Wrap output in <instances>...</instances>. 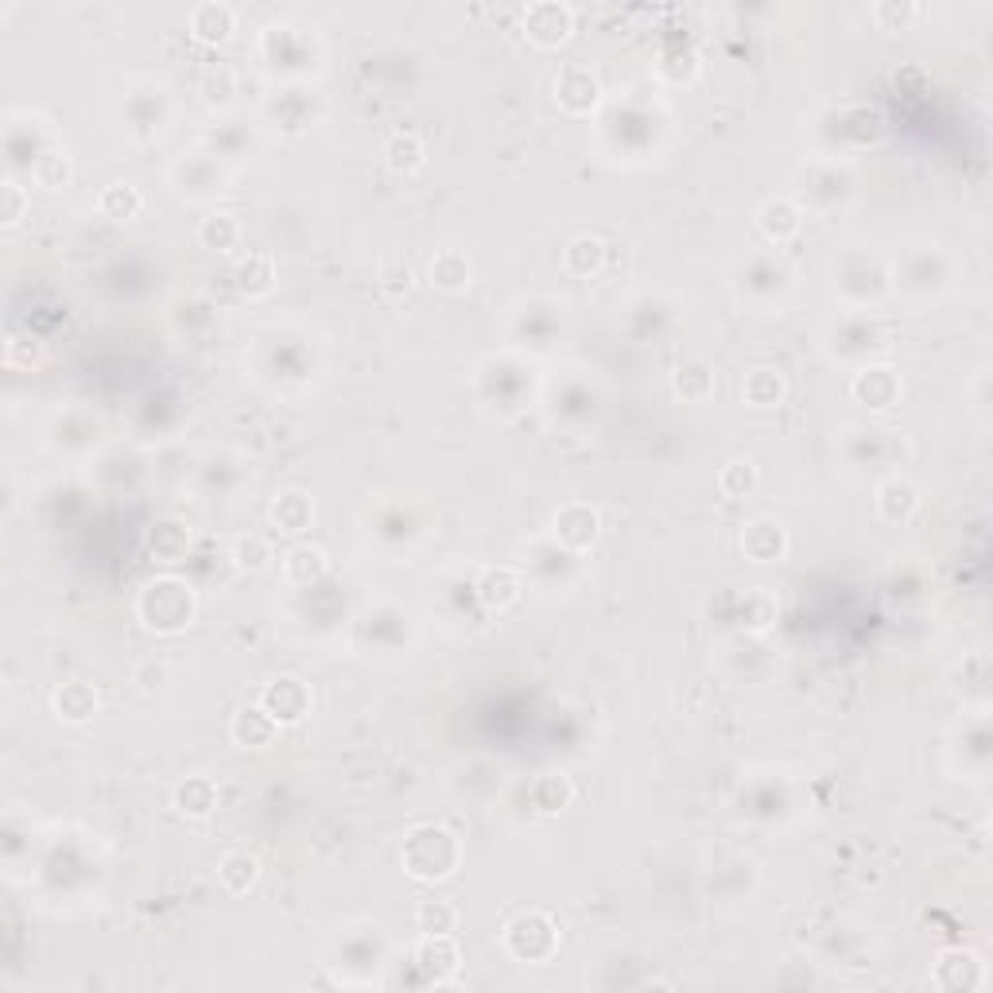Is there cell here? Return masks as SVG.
<instances>
[{"mask_svg": "<svg viewBox=\"0 0 993 993\" xmlns=\"http://www.w3.org/2000/svg\"><path fill=\"white\" fill-rule=\"evenodd\" d=\"M195 590L175 574H159V579L144 582V590L136 594V618L148 632L159 637H175L195 621Z\"/></svg>", "mask_w": 993, "mask_h": 993, "instance_id": "1", "label": "cell"}, {"mask_svg": "<svg viewBox=\"0 0 993 993\" xmlns=\"http://www.w3.org/2000/svg\"><path fill=\"white\" fill-rule=\"evenodd\" d=\"M400 858H404V869L415 881L435 885V881H446L462 866V843L454 830L439 827V823H420V827L407 830Z\"/></svg>", "mask_w": 993, "mask_h": 993, "instance_id": "2", "label": "cell"}, {"mask_svg": "<svg viewBox=\"0 0 993 993\" xmlns=\"http://www.w3.org/2000/svg\"><path fill=\"white\" fill-rule=\"evenodd\" d=\"M504 947L520 963H548L559 947V927L548 912H520L509 927H504Z\"/></svg>", "mask_w": 993, "mask_h": 993, "instance_id": "3", "label": "cell"}, {"mask_svg": "<svg viewBox=\"0 0 993 993\" xmlns=\"http://www.w3.org/2000/svg\"><path fill=\"white\" fill-rule=\"evenodd\" d=\"M551 532H556V540L563 551H571V556H587V551L598 543V535H602V512L587 501H571L556 512Z\"/></svg>", "mask_w": 993, "mask_h": 993, "instance_id": "4", "label": "cell"}, {"mask_svg": "<svg viewBox=\"0 0 993 993\" xmlns=\"http://www.w3.org/2000/svg\"><path fill=\"white\" fill-rule=\"evenodd\" d=\"M574 31V12L559 0H540V4L524 8V36L535 47H559L567 43Z\"/></svg>", "mask_w": 993, "mask_h": 993, "instance_id": "5", "label": "cell"}, {"mask_svg": "<svg viewBox=\"0 0 993 993\" xmlns=\"http://www.w3.org/2000/svg\"><path fill=\"white\" fill-rule=\"evenodd\" d=\"M260 707L276 718L279 726H295L311 715V691L303 679L295 676H276L272 684H264L260 691Z\"/></svg>", "mask_w": 993, "mask_h": 993, "instance_id": "6", "label": "cell"}, {"mask_svg": "<svg viewBox=\"0 0 993 993\" xmlns=\"http://www.w3.org/2000/svg\"><path fill=\"white\" fill-rule=\"evenodd\" d=\"M556 101L567 109V114L582 117L602 101V82H598V75L590 67L571 62V67H563L556 78Z\"/></svg>", "mask_w": 993, "mask_h": 993, "instance_id": "7", "label": "cell"}, {"mask_svg": "<svg viewBox=\"0 0 993 993\" xmlns=\"http://www.w3.org/2000/svg\"><path fill=\"white\" fill-rule=\"evenodd\" d=\"M415 963H420V971L427 974L435 986H443V982H451L454 971L462 966V951L451 935H423L420 947H415Z\"/></svg>", "mask_w": 993, "mask_h": 993, "instance_id": "8", "label": "cell"}, {"mask_svg": "<svg viewBox=\"0 0 993 993\" xmlns=\"http://www.w3.org/2000/svg\"><path fill=\"white\" fill-rule=\"evenodd\" d=\"M901 389H904L901 373L888 370V365L862 370V373H854V381H851V396L869 407H893L896 400H901Z\"/></svg>", "mask_w": 993, "mask_h": 993, "instance_id": "9", "label": "cell"}, {"mask_svg": "<svg viewBox=\"0 0 993 993\" xmlns=\"http://www.w3.org/2000/svg\"><path fill=\"white\" fill-rule=\"evenodd\" d=\"M741 551L745 559H753V563H776V559L788 551V532H784V524H776V520H749V524L741 528Z\"/></svg>", "mask_w": 993, "mask_h": 993, "instance_id": "10", "label": "cell"}, {"mask_svg": "<svg viewBox=\"0 0 993 993\" xmlns=\"http://www.w3.org/2000/svg\"><path fill=\"white\" fill-rule=\"evenodd\" d=\"M229 738L242 745V749H268V745L279 738V722L260 707V702H253V707H242L234 715V722H229Z\"/></svg>", "mask_w": 993, "mask_h": 993, "instance_id": "11", "label": "cell"}, {"mask_svg": "<svg viewBox=\"0 0 993 993\" xmlns=\"http://www.w3.org/2000/svg\"><path fill=\"white\" fill-rule=\"evenodd\" d=\"M986 982L982 958L974 951H943L935 963V986L940 990H979Z\"/></svg>", "mask_w": 993, "mask_h": 993, "instance_id": "12", "label": "cell"}, {"mask_svg": "<svg viewBox=\"0 0 993 993\" xmlns=\"http://www.w3.org/2000/svg\"><path fill=\"white\" fill-rule=\"evenodd\" d=\"M757 229L773 245H788L792 237H799V229H804V210H799L792 198H768V203L757 210Z\"/></svg>", "mask_w": 993, "mask_h": 993, "instance_id": "13", "label": "cell"}, {"mask_svg": "<svg viewBox=\"0 0 993 993\" xmlns=\"http://www.w3.org/2000/svg\"><path fill=\"white\" fill-rule=\"evenodd\" d=\"M520 574L512 567H485L482 579H478V602L490 613H504L520 602Z\"/></svg>", "mask_w": 993, "mask_h": 993, "instance_id": "14", "label": "cell"}, {"mask_svg": "<svg viewBox=\"0 0 993 993\" xmlns=\"http://www.w3.org/2000/svg\"><path fill=\"white\" fill-rule=\"evenodd\" d=\"M916 509H920V490L908 478H885L877 485V517L885 524H908Z\"/></svg>", "mask_w": 993, "mask_h": 993, "instance_id": "15", "label": "cell"}, {"mask_svg": "<svg viewBox=\"0 0 993 993\" xmlns=\"http://www.w3.org/2000/svg\"><path fill=\"white\" fill-rule=\"evenodd\" d=\"M98 691H94L86 679H70V684L55 687L51 695V710L62 718V722H90L94 715H98Z\"/></svg>", "mask_w": 993, "mask_h": 993, "instance_id": "16", "label": "cell"}, {"mask_svg": "<svg viewBox=\"0 0 993 993\" xmlns=\"http://www.w3.org/2000/svg\"><path fill=\"white\" fill-rule=\"evenodd\" d=\"M326 571H331V559L315 543H295L284 556V579L292 587H315V582L326 579Z\"/></svg>", "mask_w": 993, "mask_h": 993, "instance_id": "17", "label": "cell"}, {"mask_svg": "<svg viewBox=\"0 0 993 993\" xmlns=\"http://www.w3.org/2000/svg\"><path fill=\"white\" fill-rule=\"evenodd\" d=\"M268 517H272V524H276L279 532L299 535V532H307V528L315 524V501H311V493H303V490H284L276 501H272Z\"/></svg>", "mask_w": 993, "mask_h": 993, "instance_id": "18", "label": "cell"}, {"mask_svg": "<svg viewBox=\"0 0 993 993\" xmlns=\"http://www.w3.org/2000/svg\"><path fill=\"white\" fill-rule=\"evenodd\" d=\"M431 287H439V292L446 295H459L470 287V276H474V268H470L466 253H459V248H443V253L431 256Z\"/></svg>", "mask_w": 993, "mask_h": 993, "instance_id": "19", "label": "cell"}, {"mask_svg": "<svg viewBox=\"0 0 993 993\" xmlns=\"http://www.w3.org/2000/svg\"><path fill=\"white\" fill-rule=\"evenodd\" d=\"M741 396L749 407H776L784 396H788V381H784V373L773 370V365H757V370L745 373Z\"/></svg>", "mask_w": 993, "mask_h": 993, "instance_id": "20", "label": "cell"}, {"mask_svg": "<svg viewBox=\"0 0 993 993\" xmlns=\"http://www.w3.org/2000/svg\"><path fill=\"white\" fill-rule=\"evenodd\" d=\"M175 807L187 819H206L218 807V788L210 776H187L183 784H175Z\"/></svg>", "mask_w": 993, "mask_h": 993, "instance_id": "21", "label": "cell"}, {"mask_svg": "<svg viewBox=\"0 0 993 993\" xmlns=\"http://www.w3.org/2000/svg\"><path fill=\"white\" fill-rule=\"evenodd\" d=\"M234 23H237V12L229 4H218V0L198 4L195 12H190V31H195L203 43H222V39L234 31Z\"/></svg>", "mask_w": 993, "mask_h": 993, "instance_id": "22", "label": "cell"}, {"mask_svg": "<svg viewBox=\"0 0 993 993\" xmlns=\"http://www.w3.org/2000/svg\"><path fill=\"white\" fill-rule=\"evenodd\" d=\"M602 264H606L602 237L582 234V237H574V242L563 248V268L571 272V276H579V279L598 276V272H602Z\"/></svg>", "mask_w": 993, "mask_h": 993, "instance_id": "23", "label": "cell"}, {"mask_svg": "<svg viewBox=\"0 0 993 993\" xmlns=\"http://www.w3.org/2000/svg\"><path fill=\"white\" fill-rule=\"evenodd\" d=\"M218 881H222V888H226V893L245 896L248 888L260 881V862H256L248 851H229L226 858L218 862Z\"/></svg>", "mask_w": 993, "mask_h": 993, "instance_id": "24", "label": "cell"}, {"mask_svg": "<svg viewBox=\"0 0 993 993\" xmlns=\"http://www.w3.org/2000/svg\"><path fill=\"white\" fill-rule=\"evenodd\" d=\"M384 164L396 175H415L427 164V148L415 132H392L389 144H384Z\"/></svg>", "mask_w": 993, "mask_h": 993, "instance_id": "25", "label": "cell"}, {"mask_svg": "<svg viewBox=\"0 0 993 993\" xmlns=\"http://www.w3.org/2000/svg\"><path fill=\"white\" fill-rule=\"evenodd\" d=\"M571 799H574V784L563 773H548L532 784V807L540 815H548V819L551 815H563L571 807Z\"/></svg>", "mask_w": 993, "mask_h": 993, "instance_id": "26", "label": "cell"}, {"mask_svg": "<svg viewBox=\"0 0 993 993\" xmlns=\"http://www.w3.org/2000/svg\"><path fill=\"white\" fill-rule=\"evenodd\" d=\"M237 287L248 295V299H260L276 287V264H272L268 253H248L242 264H237Z\"/></svg>", "mask_w": 993, "mask_h": 993, "instance_id": "27", "label": "cell"}, {"mask_svg": "<svg viewBox=\"0 0 993 993\" xmlns=\"http://www.w3.org/2000/svg\"><path fill=\"white\" fill-rule=\"evenodd\" d=\"M148 548H151V556H156V563H179L190 548L187 524H179V520H164V524H156Z\"/></svg>", "mask_w": 993, "mask_h": 993, "instance_id": "28", "label": "cell"}, {"mask_svg": "<svg viewBox=\"0 0 993 993\" xmlns=\"http://www.w3.org/2000/svg\"><path fill=\"white\" fill-rule=\"evenodd\" d=\"M671 389H676V396L691 400V404H699V400H707L710 392H715V370H710L707 362H687L679 365L676 376H671Z\"/></svg>", "mask_w": 993, "mask_h": 993, "instance_id": "29", "label": "cell"}, {"mask_svg": "<svg viewBox=\"0 0 993 993\" xmlns=\"http://www.w3.org/2000/svg\"><path fill=\"white\" fill-rule=\"evenodd\" d=\"M98 210L106 214V218H114V222L136 218V214L144 210V195H140V187H132V183H114V187L101 190Z\"/></svg>", "mask_w": 993, "mask_h": 993, "instance_id": "30", "label": "cell"}, {"mask_svg": "<svg viewBox=\"0 0 993 993\" xmlns=\"http://www.w3.org/2000/svg\"><path fill=\"white\" fill-rule=\"evenodd\" d=\"M459 908H454L451 901H420L415 904V927H420L423 935H451L454 927H459Z\"/></svg>", "mask_w": 993, "mask_h": 993, "instance_id": "31", "label": "cell"}, {"mask_svg": "<svg viewBox=\"0 0 993 993\" xmlns=\"http://www.w3.org/2000/svg\"><path fill=\"white\" fill-rule=\"evenodd\" d=\"M198 242L214 248V253H229V248H237V242H242V226H237L234 214H210L198 226Z\"/></svg>", "mask_w": 993, "mask_h": 993, "instance_id": "32", "label": "cell"}, {"mask_svg": "<svg viewBox=\"0 0 993 993\" xmlns=\"http://www.w3.org/2000/svg\"><path fill=\"white\" fill-rule=\"evenodd\" d=\"M718 490H722V496H734V501L749 496L757 490V466H749V462H730V466H722V474H718Z\"/></svg>", "mask_w": 993, "mask_h": 993, "instance_id": "33", "label": "cell"}, {"mask_svg": "<svg viewBox=\"0 0 993 993\" xmlns=\"http://www.w3.org/2000/svg\"><path fill=\"white\" fill-rule=\"evenodd\" d=\"M234 563L242 567V571H264V567L272 563V548L260 540V535H242V540L234 543Z\"/></svg>", "mask_w": 993, "mask_h": 993, "instance_id": "34", "label": "cell"}, {"mask_svg": "<svg viewBox=\"0 0 993 993\" xmlns=\"http://www.w3.org/2000/svg\"><path fill=\"white\" fill-rule=\"evenodd\" d=\"M916 16H920V4H912V0H901V4H896V0H881V4H873V20H877L885 31L908 28Z\"/></svg>", "mask_w": 993, "mask_h": 993, "instance_id": "35", "label": "cell"}, {"mask_svg": "<svg viewBox=\"0 0 993 993\" xmlns=\"http://www.w3.org/2000/svg\"><path fill=\"white\" fill-rule=\"evenodd\" d=\"M36 179H39V187H67V179H70L67 151H47V156H39Z\"/></svg>", "mask_w": 993, "mask_h": 993, "instance_id": "36", "label": "cell"}, {"mask_svg": "<svg viewBox=\"0 0 993 993\" xmlns=\"http://www.w3.org/2000/svg\"><path fill=\"white\" fill-rule=\"evenodd\" d=\"M234 90H237V78H234V70L229 67H210L203 75V98L210 101V106H226L229 98H234Z\"/></svg>", "mask_w": 993, "mask_h": 993, "instance_id": "37", "label": "cell"}, {"mask_svg": "<svg viewBox=\"0 0 993 993\" xmlns=\"http://www.w3.org/2000/svg\"><path fill=\"white\" fill-rule=\"evenodd\" d=\"M745 613H749V625L753 629H765L768 621L776 618V602L773 594H768V587H753L749 594H745Z\"/></svg>", "mask_w": 993, "mask_h": 993, "instance_id": "38", "label": "cell"}, {"mask_svg": "<svg viewBox=\"0 0 993 993\" xmlns=\"http://www.w3.org/2000/svg\"><path fill=\"white\" fill-rule=\"evenodd\" d=\"M0 195H4V210H0V218H4V226H8V229H12L16 222L23 218V210H28V190H23L16 179H4Z\"/></svg>", "mask_w": 993, "mask_h": 993, "instance_id": "39", "label": "cell"}, {"mask_svg": "<svg viewBox=\"0 0 993 993\" xmlns=\"http://www.w3.org/2000/svg\"><path fill=\"white\" fill-rule=\"evenodd\" d=\"M381 287L389 295H400V292H407V287H412V264L404 260V256H396V276H392L389 268H381Z\"/></svg>", "mask_w": 993, "mask_h": 993, "instance_id": "40", "label": "cell"}]
</instances>
